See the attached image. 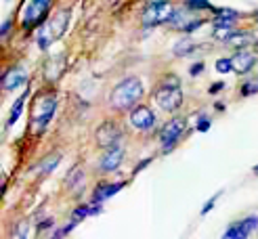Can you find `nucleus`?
<instances>
[{
    "instance_id": "f257e3e1",
    "label": "nucleus",
    "mask_w": 258,
    "mask_h": 239,
    "mask_svg": "<svg viewBox=\"0 0 258 239\" xmlns=\"http://www.w3.org/2000/svg\"><path fill=\"white\" fill-rule=\"evenodd\" d=\"M141 97H143V82L135 78V75H131V78L122 80L113 88L109 101H111V107H115V109H128V107H133Z\"/></svg>"
},
{
    "instance_id": "f03ea898",
    "label": "nucleus",
    "mask_w": 258,
    "mask_h": 239,
    "mask_svg": "<svg viewBox=\"0 0 258 239\" xmlns=\"http://www.w3.org/2000/svg\"><path fill=\"white\" fill-rule=\"evenodd\" d=\"M156 103L160 105V109L174 113L180 103H183V93H180V82L174 78V75H168L164 80V84L158 88L156 93Z\"/></svg>"
},
{
    "instance_id": "7ed1b4c3",
    "label": "nucleus",
    "mask_w": 258,
    "mask_h": 239,
    "mask_svg": "<svg viewBox=\"0 0 258 239\" xmlns=\"http://www.w3.org/2000/svg\"><path fill=\"white\" fill-rule=\"evenodd\" d=\"M174 13L172 5L168 0H156V3H151L145 13H143V25L145 28H156L160 23H166L170 21V15Z\"/></svg>"
},
{
    "instance_id": "20e7f679",
    "label": "nucleus",
    "mask_w": 258,
    "mask_h": 239,
    "mask_svg": "<svg viewBox=\"0 0 258 239\" xmlns=\"http://www.w3.org/2000/svg\"><path fill=\"white\" fill-rule=\"evenodd\" d=\"M50 3H53V0H30V5L25 7L23 17H21L23 30H32L34 25H38L42 21L50 9Z\"/></svg>"
},
{
    "instance_id": "39448f33",
    "label": "nucleus",
    "mask_w": 258,
    "mask_h": 239,
    "mask_svg": "<svg viewBox=\"0 0 258 239\" xmlns=\"http://www.w3.org/2000/svg\"><path fill=\"white\" fill-rule=\"evenodd\" d=\"M55 109H57L55 97H48L46 101H42V103H40V107H36V111H34V130H36L38 134L46 130L48 122L53 120Z\"/></svg>"
},
{
    "instance_id": "423d86ee",
    "label": "nucleus",
    "mask_w": 258,
    "mask_h": 239,
    "mask_svg": "<svg viewBox=\"0 0 258 239\" xmlns=\"http://www.w3.org/2000/svg\"><path fill=\"white\" fill-rule=\"evenodd\" d=\"M120 138H122V130L118 128L115 122H103L97 128V145L103 149L115 147V143H118Z\"/></svg>"
},
{
    "instance_id": "0eeeda50",
    "label": "nucleus",
    "mask_w": 258,
    "mask_h": 239,
    "mask_svg": "<svg viewBox=\"0 0 258 239\" xmlns=\"http://www.w3.org/2000/svg\"><path fill=\"white\" fill-rule=\"evenodd\" d=\"M254 229H258V216H248V218L231 224L223 237L225 239H243V237H248Z\"/></svg>"
},
{
    "instance_id": "6e6552de",
    "label": "nucleus",
    "mask_w": 258,
    "mask_h": 239,
    "mask_svg": "<svg viewBox=\"0 0 258 239\" xmlns=\"http://www.w3.org/2000/svg\"><path fill=\"white\" fill-rule=\"evenodd\" d=\"M183 130H185V120H178V118L170 120L168 124L164 126L160 138H162V145H164V149H166V151L172 149V145H174V143L178 141V138H180Z\"/></svg>"
},
{
    "instance_id": "1a4fd4ad",
    "label": "nucleus",
    "mask_w": 258,
    "mask_h": 239,
    "mask_svg": "<svg viewBox=\"0 0 258 239\" xmlns=\"http://www.w3.org/2000/svg\"><path fill=\"white\" fill-rule=\"evenodd\" d=\"M131 124L137 130H151L153 124H156V116L149 107H135V111L131 113Z\"/></svg>"
},
{
    "instance_id": "9d476101",
    "label": "nucleus",
    "mask_w": 258,
    "mask_h": 239,
    "mask_svg": "<svg viewBox=\"0 0 258 239\" xmlns=\"http://www.w3.org/2000/svg\"><path fill=\"white\" fill-rule=\"evenodd\" d=\"M25 80H28V71L23 67H11L3 75V88L5 91H15V88L25 84Z\"/></svg>"
},
{
    "instance_id": "9b49d317",
    "label": "nucleus",
    "mask_w": 258,
    "mask_h": 239,
    "mask_svg": "<svg viewBox=\"0 0 258 239\" xmlns=\"http://www.w3.org/2000/svg\"><path fill=\"white\" fill-rule=\"evenodd\" d=\"M231 59H233V71L235 73H248L256 63V55L250 53V50H246V48H239Z\"/></svg>"
},
{
    "instance_id": "f8f14e48",
    "label": "nucleus",
    "mask_w": 258,
    "mask_h": 239,
    "mask_svg": "<svg viewBox=\"0 0 258 239\" xmlns=\"http://www.w3.org/2000/svg\"><path fill=\"white\" fill-rule=\"evenodd\" d=\"M124 160V151L120 147H109L107 149V153L101 157V170L103 172H113V170H118L120 168V164Z\"/></svg>"
},
{
    "instance_id": "ddd939ff",
    "label": "nucleus",
    "mask_w": 258,
    "mask_h": 239,
    "mask_svg": "<svg viewBox=\"0 0 258 239\" xmlns=\"http://www.w3.org/2000/svg\"><path fill=\"white\" fill-rule=\"evenodd\" d=\"M68 19H70V11H59L57 15L48 21V30H50V34L55 36V40L61 38L63 32L68 30Z\"/></svg>"
},
{
    "instance_id": "4468645a",
    "label": "nucleus",
    "mask_w": 258,
    "mask_h": 239,
    "mask_svg": "<svg viewBox=\"0 0 258 239\" xmlns=\"http://www.w3.org/2000/svg\"><path fill=\"white\" fill-rule=\"evenodd\" d=\"M229 46H233V48H248L250 44H254V38L246 32H231V36L225 40Z\"/></svg>"
},
{
    "instance_id": "2eb2a0df",
    "label": "nucleus",
    "mask_w": 258,
    "mask_h": 239,
    "mask_svg": "<svg viewBox=\"0 0 258 239\" xmlns=\"http://www.w3.org/2000/svg\"><path fill=\"white\" fill-rule=\"evenodd\" d=\"M126 183L122 181V183H111V185H101V187H97V191L93 193V199L95 201H103V199H107V197H111V195H115L120 191V189L124 187Z\"/></svg>"
},
{
    "instance_id": "dca6fc26",
    "label": "nucleus",
    "mask_w": 258,
    "mask_h": 239,
    "mask_svg": "<svg viewBox=\"0 0 258 239\" xmlns=\"http://www.w3.org/2000/svg\"><path fill=\"white\" fill-rule=\"evenodd\" d=\"M193 48H196L193 40H189V38H180V42H176V46H174V55L176 57H187Z\"/></svg>"
},
{
    "instance_id": "f3484780",
    "label": "nucleus",
    "mask_w": 258,
    "mask_h": 239,
    "mask_svg": "<svg viewBox=\"0 0 258 239\" xmlns=\"http://www.w3.org/2000/svg\"><path fill=\"white\" fill-rule=\"evenodd\" d=\"M25 99H28V93L25 95H21L17 101H15V107H13V111H11V116H9V122H7V126H13L17 120H19V116H21V111H23V103H25Z\"/></svg>"
},
{
    "instance_id": "a211bd4d",
    "label": "nucleus",
    "mask_w": 258,
    "mask_h": 239,
    "mask_svg": "<svg viewBox=\"0 0 258 239\" xmlns=\"http://www.w3.org/2000/svg\"><path fill=\"white\" fill-rule=\"evenodd\" d=\"M57 164H59V155H57V153H53V155H50L48 160H44V162L40 164V166H38V174H40V176L50 174V172L55 170Z\"/></svg>"
},
{
    "instance_id": "6ab92c4d",
    "label": "nucleus",
    "mask_w": 258,
    "mask_h": 239,
    "mask_svg": "<svg viewBox=\"0 0 258 239\" xmlns=\"http://www.w3.org/2000/svg\"><path fill=\"white\" fill-rule=\"evenodd\" d=\"M185 7H187L189 11H214L208 0H187Z\"/></svg>"
},
{
    "instance_id": "aec40b11",
    "label": "nucleus",
    "mask_w": 258,
    "mask_h": 239,
    "mask_svg": "<svg viewBox=\"0 0 258 239\" xmlns=\"http://www.w3.org/2000/svg\"><path fill=\"white\" fill-rule=\"evenodd\" d=\"M82 181H84V174H82V170H78V168H74V170L70 172V176H68V185H70L72 189H78V187L82 185Z\"/></svg>"
},
{
    "instance_id": "412c9836",
    "label": "nucleus",
    "mask_w": 258,
    "mask_h": 239,
    "mask_svg": "<svg viewBox=\"0 0 258 239\" xmlns=\"http://www.w3.org/2000/svg\"><path fill=\"white\" fill-rule=\"evenodd\" d=\"M256 93H258V78L248 80L246 84L241 86V95H243V97H250V95H256Z\"/></svg>"
},
{
    "instance_id": "4be33fe9",
    "label": "nucleus",
    "mask_w": 258,
    "mask_h": 239,
    "mask_svg": "<svg viewBox=\"0 0 258 239\" xmlns=\"http://www.w3.org/2000/svg\"><path fill=\"white\" fill-rule=\"evenodd\" d=\"M233 69V59H218L216 61V71L218 73H229Z\"/></svg>"
},
{
    "instance_id": "5701e85b",
    "label": "nucleus",
    "mask_w": 258,
    "mask_h": 239,
    "mask_svg": "<svg viewBox=\"0 0 258 239\" xmlns=\"http://www.w3.org/2000/svg\"><path fill=\"white\" fill-rule=\"evenodd\" d=\"M90 214H93V208H90V206H80V208H76V210H74L72 218H74V220H82V218L90 216Z\"/></svg>"
},
{
    "instance_id": "b1692460",
    "label": "nucleus",
    "mask_w": 258,
    "mask_h": 239,
    "mask_svg": "<svg viewBox=\"0 0 258 239\" xmlns=\"http://www.w3.org/2000/svg\"><path fill=\"white\" fill-rule=\"evenodd\" d=\"M202 25H204V19H189L187 21V25H185V28H183V32H196V30H200L202 28Z\"/></svg>"
},
{
    "instance_id": "393cba45",
    "label": "nucleus",
    "mask_w": 258,
    "mask_h": 239,
    "mask_svg": "<svg viewBox=\"0 0 258 239\" xmlns=\"http://www.w3.org/2000/svg\"><path fill=\"white\" fill-rule=\"evenodd\" d=\"M28 233H30V229H28V222H21V224L17 226V229L13 231V235L19 237V239H25V237H28Z\"/></svg>"
},
{
    "instance_id": "a878e982",
    "label": "nucleus",
    "mask_w": 258,
    "mask_h": 239,
    "mask_svg": "<svg viewBox=\"0 0 258 239\" xmlns=\"http://www.w3.org/2000/svg\"><path fill=\"white\" fill-rule=\"evenodd\" d=\"M221 193H223V191H218V193H216V195H214L212 199H208V201H206V206L202 208V214H208V212H210V210L214 208V204H216V199H218V197H221Z\"/></svg>"
},
{
    "instance_id": "bb28decb",
    "label": "nucleus",
    "mask_w": 258,
    "mask_h": 239,
    "mask_svg": "<svg viewBox=\"0 0 258 239\" xmlns=\"http://www.w3.org/2000/svg\"><path fill=\"white\" fill-rule=\"evenodd\" d=\"M198 122H200V124H198V130H200V132H206V130L210 128V118H208V116H202Z\"/></svg>"
},
{
    "instance_id": "cd10ccee",
    "label": "nucleus",
    "mask_w": 258,
    "mask_h": 239,
    "mask_svg": "<svg viewBox=\"0 0 258 239\" xmlns=\"http://www.w3.org/2000/svg\"><path fill=\"white\" fill-rule=\"evenodd\" d=\"M204 71V63L200 61V63H193V65H191V69H189V73L191 75H200Z\"/></svg>"
},
{
    "instance_id": "c85d7f7f",
    "label": "nucleus",
    "mask_w": 258,
    "mask_h": 239,
    "mask_svg": "<svg viewBox=\"0 0 258 239\" xmlns=\"http://www.w3.org/2000/svg\"><path fill=\"white\" fill-rule=\"evenodd\" d=\"M223 88H225V84H223V82H214V84L208 88V93H210V95H216V93H221Z\"/></svg>"
},
{
    "instance_id": "c756f323",
    "label": "nucleus",
    "mask_w": 258,
    "mask_h": 239,
    "mask_svg": "<svg viewBox=\"0 0 258 239\" xmlns=\"http://www.w3.org/2000/svg\"><path fill=\"white\" fill-rule=\"evenodd\" d=\"M11 25H13V21H11V19H7V21L3 23V38H7V36H9V32H11Z\"/></svg>"
},
{
    "instance_id": "7c9ffc66",
    "label": "nucleus",
    "mask_w": 258,
    "mask_h": 239,
    "mask_svg": "<svg viewBox=\"0 0 258 239\" xmlns=\"http://www.w3.org/2000/svg\"><path fill=\"white\" fill-rule=\"evenodd\" d=\"M48 226H53V218H48V220H44V222L40 224V229H48Z\"/></svg>"
},
{
    "instance_id": "2f4dec72",
    "label": "nucleus",
    "mask_w": 258,
    "mask_h": 239,
    "mask_svg": "<svg viewBox=\"0 0 258 239\" xmlns=\"http://www.w3.org/2000/svg\"><path fill=\"white\" fill-rule=\"evenodd\" d=\"M254 17H256V21H258V11H256V15H254Z\"/></svg>"
},
{
    "instance_id": "473e14b6",
    "label": "nucleus",
    "mask_w": 258,
    "mask_h": 239,
    "mask_svg": "<svg viewBox=\"0 0 258 239\" xmlns=\"http://www.w3.org/2000/svg\"><path fill=\"white\" fill-rule=\"evenodd\" d=\"M254 172H256V174H258V166H256V168H254Z\"/></svg>"
}]
</instances>
